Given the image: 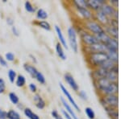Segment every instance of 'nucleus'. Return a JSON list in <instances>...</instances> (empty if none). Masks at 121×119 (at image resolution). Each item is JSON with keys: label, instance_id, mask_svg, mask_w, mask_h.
Here are the masks:
<instances>
[{"label": "nucleus", "instance_id": "1", "mask_svg": "<svg viewBox=\"0 0 121 119\" xmlns=\"http://www.w3.org/2000/svg\"><path fill=\"white\" fill-rule=\"evenodd\" d=\"M93 84L99 97L105 95H118V83L110 82L106 78H101L93 81Z\"/></svg>", "mask_w": 121, "mask_h": 119}, {"label": "nucleus", "instance_id": "2", "mask_svg": "<svg viewBox=\"0 0 121 119\" xmlns=\"http://www.w3.org/2000/svg\"><path fill=\"white\" fill-rule=\"evenodd\" d=\"M86 56V61L91 70L101 67V65L108 60L107 52H97V53H91Z\"/></svg>", "mask_w": 121, "mask_h": 119}, {"label": "nucleus", "instance_id": "3", "mask_svg": "<svg viewBox=\"0 0 121 119\" xmlns=\"http://www.w3.org/2000/svg\"><path fill=\"white\" fill-rule=\"evenodd\" d=\"M76 30L78 32V36H79L80 41L82 46H90L98 42L95 36L86 31L85 29L82 28V26H79V28H76Z\"/></svg>", "mask_w": 121, "mask_h": 119}, {"label": "nucleus", "instance_id": "4", "mask_svg": "<svg viewBox=\"0 0 121 119\" xmlns=\"http://www.w3.org/2000/svg\"><path fill=\"white\" fill-rule=\"evenodd\" d=\"M82 28L87 31L88 32L91 33L94 36H98L101 33L104 32V29L102 25H100L95 19H91L88 21L82 22Z\"/></svg>", "mask_w": 121, "mask_h": 119}, {"label": "nucleus", "instance_id": "5", "mask_svg": "<svg viewBox=\"0 0 121 119\" xmlns=\"http://www.w3.org/2000/svg\"><path fill=\"white\" fill-rule=\"evenodd\" d=\"M67 36H68V46L70 47L71 50L74 53H78L79 51L78 40V32L76 28L73 26L69 27L67 29Z\"/></svg>", "mask_w": 121, "mask_h": 119}, {"label": "nucleus", "instance_id": "6", "mask_svg": "<svg viewBox=\"0 0 121 119\" xmlns=\"http://www.w3.org/2000/svg\"><path fill=\"white\" fill-rule=\"evenodd\" d=\"M99 101L104 109L114 108L118 109L119 97L118 95H105L99 97Z\"/></svg>", "mask_w": 121, "mask_h": 119}, {"label": "nucleus", "instance_id": "7", "mask_svg": "<svg viewBox=\"0 0 121 119\" xmlns=\"http://www.w3.org/2000/svg\"><path fill=\"white\" fill-rule=\"evenodd\" d=\"M82 52L85 55L91 53H97V52H107V48L104 44H101L99 42H97L95 44L90 46H82Z\"/></svg>", "mask_w": 121, "mask_h": 119}, {"label": "nucleus", "instance_id": "8", "mask_svg": "<svg viewBox=\"0 0 121 119\" xmlns=\"http://www.w3.org/2000/svg\"><path fill=\"white\" fill-rule=\"evenodd\" d=\"M73 9H74V11L76 14H77L78 17L82 20V22L94 19V12L91 11L88 7H84V8H73Z\"/></svg>", "mask_w": 121, "mask_h": 119}, {"label": "nucleus", "instance_id": "9", "mask_svg": "<svg viewBox=\"0 0 121 119\" xmlns=\"http://www.w3.org/2000/svg\"><path fill=\"white\" fill-rule=\"evenodd\" d=\"M59 85H60V90H61L62 92V93H63V95L65 96V100H67L68 101H69V104L71 105L72 107H73V109L76 110V111H78V112H81V110H80V107L78 106V105L77 104V102L75 101V100L73 99V97H72V95H71V93H69V91H68V89H66V87L65 86V85H63L62 83H60L59 84Z\"/></svg>", "mask_w": 121, "mask_h": 119}, {"label": "nucleus", "instance_id": "10", "mask_svg": "<svg viewBox=\"0 0 121 119\" xmlns=\"http://www.w3.org/2000/svg\"><path fill=\"white\" fill-rule=\"evenodd\" d=\"M64 80H65V83L69 85L70 89L73 91L76 92V93H78L79 91V85H78L77 81H75L74 77H73V75L71 73H66L64 74Z\"/></svg>", "mask_w": 121, "mask_h": 119}, {"label": "nucleus", "instance_id": "11", "mask_svg": "<svg viewBox=\"0 0 121 119\" xmlns=\"http://www.w3.org/2000/svg\"><path fill=\"white\" fill-rule=\"evenodd\" d=\"M94 19L96 22H98L100 25H102L103 27L108 25L109 22H110V18H108L106 15L103 14L100 10L94 13Z\"/></svg>", "mask_w": 121, "mask_h": 119}, {"label": "nucleus", "instance_id": "12", "mask_svg": "<svg viewBox=\"0 0 121 119\" xmlns=\"http://www.w3.org/2000/svg\"><path fill=\"white\" fill-rule=\"evenodd\" d=\"M108 73V71L103 68L99 67L97 69H92L91 72V77L92 81H95V80L101 79V78H106Z\"/></svg>", "mask_w": 121, "mask_h": 119}, {"label": "nucleus", "instance_id": "13", "mask_svg": "<svg viewBox=\"0 0 121 119\" xmlns=\"http://www.w3.org/2000/svg\"><path fill=\"white\" fill-rule=\"evenodd\" d=\"M106 2L105 0H87V7L95 13L99 11Z\"/></svg>", "mask_w": 121, "mask_h": 119}, {"label": "nucleus", "instance_id": "14", "mask_svg": "<svg viewBox=\"0 0 121 119\" xmlns=\"http://www.w3.org/2000/svg\"><path fill=\"white\" fill-rule=\"evenodd\" d=\"M100 11H102L103 14L106 15L108 18L112 19V18H113L114 15L116 14V11H118V9H116L115 7H113L107 1L106 3H105L102 6Z\"/></svg>", "mask_w": 121, "mask_h": 119}, {"label": "nucleus", "instance_id": "15", "mask_svg": "<svg viewBox=\"0 0 121 119\" xmlns=\"http://www.w3.org/2000/svg\"><path fill=\"white\" fill-rule=\"evenodd\" d=\"M32 101H33V102H34L35 106H36L38 110H44L46 107V105H47L46 101L43 98V97L40 93H35V94L33 95Z\"/></svg>", "mask_w": 121, "mask_h": 119}, {"label": "nucleus", "instance_id": "16", "mask_svg": "<svg viewBox=\"0 0 121 119\" xmlns=\"http://www.w3.org/2000/svg\"><path fill=\"white\" fill-rule=\"evenodd\" d=\"M54 29H55V32H56V34L57 36V38H58V42L60 43V44L62 45L64 48L65 49H68L69 48V46H68V43L66 41V39L65 36L63 34V32H62L61 28H60L58 25H55L54 27Z\"/></svg>", "mask_w": 121, "mask_h": 119}, {"label": "nucleus", "instance_id": "17", "mask_svg": "<svg viewBox=\"0 0 121 119\" xmlns=\"http://www.w3.org/2000/svg\"><path fill=\"white\" fill-rule=\"evenodd\" d=\"M60 101H61V104L64 107V110H65L66 112L71 116L72 118L73 119H80L78 117V115L76 114V113H75V111L73 110V107L69 104V102L66 101L65 97H60Z\"/></svg>", "mask_w": 121, "mask_h": 119}, {"label": "nucleus", "instance_id": "18", "mask_svg": "<svg viewBox=\"0 0 121 119\" xmlns=\"http://www.w3.org/2000/svg\"><path fill=\"white\" fill-rule=\"evenodd\" d=\"M103 29H104V32L107 33L110 37H112L113 39H116V40H118L119 28L110 26V25H107V26L103 27Z\"/></svg>", "mask_w": 121, "mask_h": 119}, {"label": "nucleus", "instance_id": "19", "mask_svg": "<svg viewBox=\"0 0 121 119\" xmlns=\"http://www.w3.org/2000/svg\"><path fill=\"white\" fill-rule=\"evenodd\" d=\"M23 69H24L25 72L28 73L29 75H30V77L33 78V79H35L36 74H37V73L39 72V70L36 69V66L33 65L32 64H30V63L23 64Z\"/></svg>", "mask_w": 121, "mask_h": 119}, {"label": "nucleus", "instance_id": "20", "mask_svg": "<svg viewBox=\"0 0 121 119\" xmlns=\"http://www.w3.org/2000/svg\"><path fill=\"white\" fill-rule=\"evenodd\" d=\"M105 46L107 48V52L108 51H118L119 49L118 40H116V39H113L111 37V39L109 40V41L107 42V44Z\"/></svg>", "mask_w": 121, "mask_h": 119}, {"label": "nucleus", "instance_id": "21", "mask_svg": "<svg viewBox=\"0 0 121 119\" xmlns=\"http://www.w3.org/2000/svg\"><path fill=\"white\" fill-rule=\"evenodd\" d=\"M55 51H56V55H57V56L60 58V60H65L66 59H67V56H66L65 52V51H64V48L62 47V45L60 44L59 42H57L56 44Z\"/></svg>", "mask_w": 121, "mask_h": 119}, {"label": "nucleus", "instance_id": "22", "mask_svg": "<svg viewBox=\"0 0 121 119\" xmlns=\"http://www.w3.org/2000/svg\"><path fill=\"white\" fill-rule=\"evenodd\" d=\"M23 114L25 115L27 118L28 119H40V116L36 114L35 112H33L31 108H28V107H25L23 109Z\"/></svg>", "mask_w": 121, "mask_h": 119}, {"label": "nucleus", "instance_id": "23", "mask_svg": "<svg viewBox=\"0 0 121 119\" xmlns=\"http://www.w3.org/2000/svg\"><path fill=\"white\" fill-rule=\"evenodd\" d=\"M33 23L41 29H44V30L47 31V32H49L52 29V27H51V25H50V23L46 20H37V21H36V22H33Z\"/></svg>", "mask_w": 121, "mask_h": 119}, {"label": "nucleus", "instance_id": "24", "mask_svg": "<svg viewBox=\"0 0 121 119\" xmlns=\"http://www.w3.org/2000/svg\"><path fill=\"white\" fill-rule=\"evenodd\" d=\"M27 80L26 77L23 75V74H18L16 77V80L15 81V84L18 88H23L26 85Z\"/></svg>", "mask_w": 121, "mask_h": 119}, {"label": "nucleus", "instance_id": "25", "mask_svg": "<svg viewBox=\"0 0 121 119\" xmlns=\"http://www.w3.org/2000/svg\"><path fill=\"white\" fill-rule=\"evenodd\" d=\"M106 79L108 80L110 82L113 83H118V79H119V72H115V71H108L107 76Z\"/></svg>", "mask_w": 121, "mask_h": 119}, {"label": "nucleus", "instance_id": "26", "mask_svg": "<svg viewBox=\"0 0 121 119\" xmlns=\"http://www.w3.org/2000/svg\"><path fill=\"white\" fill-rule=\"evenodd\" d=\"M36 17L38 20H45L48 19V12L43 8H39L36 11Z\"/></svg>", "mask_w": 121, "mask_h": 119}, {"label": "nucleus", "instance_id": "27", "mask_svg": "<svg viewBox=\"0 0 121 119\" xmlns=\"http://www.w3.org/2000/svg\"><path fill=\"white\" fill-rule=\"evenodd\" d=\"M107 55L108 60L112 61L115 64H118L119 61V53L118 51H108L107 52Z\"/></svg>", "mask_w": 121, "mask_h": 119}, {"label": "nucleus", "instance_id": "28", "mask_svg": "<svg viewBox=\"0 0 121 119\" xmlns=\"http://www.w3.org/2000/svg\"><path fill=\"white\" fill-rule=\"evenodd\" d=\"M107 115L109 116L110 119H118L119 118V113L118 109L114 108H106L104 109Z\"/></svg>", "mask_w": 121, "mask_h": 119}, {"label": "nucleus", "instance_id": "29", "mask_svg": "<svg viewBox=\"0 0 121 119\" xmlns=\"http://www.w3.org/2000/svg\"><path fill=\"white\" fill-rule=\"evenodd\" d=\"M71 4L73 8H84L87 7V0H73Z\"/></svg>", "mask_w": 121, "mask_h": 119}, {"label": "nucleus", "instance_id": "30", "mask_svg": "<svg viewBox=\"0 0 121 119\" xmlns=\"http://www.w3.org/2000/svg\"><path fill=\"white\" fill-rule=\"evenodd\" d=\"M24 9L28 13H31V14H34L36 11V7L31 3L30 1H26L24 3Z\"/></svg>", "mask_w": 121, "mask_h": 119}, {"label": "nucleus", "instance_id": "31", "mask_svg": "<svg viewBox=\"0 0 121 119\" xmlns=\"http://www.w3.org/2000/svg\"><path fill=\"white\" fill-rule=\"evenodd\" d=\"M18 76L17 74L16 71L12 69H8V72H7V77H8V80L9 81L11 82V84H14L15 80H16V77Z\"/></svg>", "mask_w": 121, "mask_h": 119}, {"label": "nucleus", "instance_id": "32", "mask_svg": "<svg viewBox=\"0 0 121 119\" xmlns=\"http://www.w3.org/2000/svg\"><path fill=\"white\" fill-rule=\"evenodd\" d=\"M8 97H9L10 101H11L13 105H17L19 103V97L15 92H10L8 93Z\"/></svg>", "mask_w": 121, "mask_h": 119}, {"label": "nucleus", "instance_id": "33", "mask_svg": "<svg viewBox=\"0 0 121 119\" xmlns=\"http://www.w3.org/2000/svg\"><path fill=\"white\" fill-rule=\"evenodd\" d=\"M7 119H22L19 112L15 110H10L7 111Z\"/></svg>", "mask_w": 121, "mask_h": 119}, {"label": "nucleus", "instance_id": "34", "mask_svg": "<svg viewBox=\"0 0 121 119\" xmlns=\"http://www.w3.org/2000/svg\"><path fill=\"white\" fill-rule=\"evenodd\" d=\"M116 64H115V63H113L112 61H111L110 60H107L106 61H105L104 63L101 65V68L107 70V71H111V70H112L113 68L116 65Z\"/></svg>", "mask_w": 121, "mask_h": 119}, {"label": "nucleus", "instance_id": "35", "mask_svg": "<svg viewBox=\"0 0 121 119\" xmlns=\"http://www.w3.org/2000/svg\"><path fill=\"white\" fill-rule=\"evenodd\" d=\"M35 80H36L39 84H40V85H44V84L46 83L45 77H44V74L40 71H39L37 73V74H36V77H35Z\"/></svg>", "mask_w": 121, "mask_h": 119}, {"label": "nucleus", "instance_id": "36", "mask_svg": "<svg viewBox=\"0 0 121 119\" xmlns=\"http://www.w3.org/2000/svg\"><path fill=\"white\" fill-rule=\"evenodd\" d=\"M85 114L89 119H95V113L92 108L91 107H86Z\"/></svg>", "mask_w": 121, "mask_h": 119}, {"label": "nucleus", "instance_id": "37", "mask_svg": "<svg viewBox=\"0 0 121 119\" xmlns=\"http://www.w3.org/2000/svg\"><path fill=\"white\" fill-rule=\"evenodd\" d=\"M5 60L7 62H14L15 60V56L13 52H8L5 54V56H4Z\"/></svg>", "mask_w": 121, "mask_h": 119}, {"label": "nucleus", "instance_id": "38", "mask_svg": "<svg viewBox=\"0 0 121 119\" xmlns=\"http://www.w3.org/2000/svg\"><path fill=\"white\" fill-rule=\"evenodd\" d=\"M78 97L82 100H83V101L88 100V95H87V93L84 90H79L78 92Z\"/></svg>", "mask_w": 121, "mask_h": 119}, {"label": "nucleus", "instance_id": "39", "mask_svg": "<svg viewBox=\"0 0 121 119\" xmlns=\"http://www.w3.org/2000/svg\"><path fill=\"white\" fill-rule=\"evenodd\" d=\"M6 82L3 78H0V94H3L6 92Z\"/></svg>", "mask_w": 121, "mask_h": 119}, {"label": "nucleus", "instance_id": "40", "mask_svg": "<svg viewBox=\"0 0 121 119\" xmlns=\"http://www.w3.org/2000/svg\"><path fill=\"white\" fill-rule=\"evenodd\" d=\"M51 115L54 119H64L63 117L58 113V111L56 110H52L51 112Z\"/></svg>", "mask_w": 121, "mask_h": 119}, {"label": "nucleus", "instance_id": "41", "mask_svg": "<svg viewBox=\"0 0 121 119\" xmlns=\"http://www.w3.org/2000/svg\"><path fill=\"white\" fill-rule=\"evenodd\" d=\"M28 89L30 92H32V93H36V92H37V86H36V85L35 83H30L28 85Z\"/></svg>", "mask_w": 121, "mask_h": 119}, {"label": "nucleus", "instance_id": "42", "mask_svg": "<svg viewBox=\"0 0 121 119\" xmlns=\"http://www.w3.org/2000/svg\"><path fill=\"white\" fill-rule=\"evenodd\" d=\"M110 26L115 27V28H119V23H118V19H110V22H109V24Z\"/></svg>", "mask_w": 121, "mask_h": 119}, {"label": "nucleus", "instance_id": "43", "mask_svg": "<svg viewBox=\"0 0 121 119\" xmlns=\"http://www.w3.org/2000/svg\"><path fill=\"white\" fill-rule=\"evenodd\" d=\"M11 32H12V34L16 37L19 36V35H20L18 28H17L16 26H15V25H13V26L11 27Z\"/></svg>", "mask_w": 121, "mask_h": 119}, {"label": "nucleus", "instance_id": "44", "mask_svg": "<svg viewBox=\"0 0 121 119\" xmlns=\"http://www.w3.org/2000/svg\"><path fill=\"white\" fill-rule=\"evenodd\" d=\"M0 65L2 67H4V68H7V62L6 61L4 56H3L0 54Z\"/></svg>", "mask_w": 121, "mask_h": 119}, {"label": "nucleus", "instance_id": "45", "mask_svg": "<svg viewBox=\"0 0 121 119\" xmlns=\"http://www.w3.org/2000/svg\"><path fill=\"white\" fill-rule=\"evenodd\" d=\"M113 7H115L116 9H118V7H119V1L118 0H109L107 1Z\"/></svg>", "mask_w": 121, "mask_h": 119}, {"label": "nucleus", "instance_id": "46", "mask_svg": "<svg viewBox=\"0 0 121 119\" xmlns=\"http://www.w3.org/2000/svg\"><path fill=\"white\" fill-rule=\"evenodd\" d=\"M0 119H7V112L0 108Z\"/></svg>", "mask_w": 121, "mask_h": 119}, {"label": "nucleus", "instance_id": "47", "mask_svg": "<svg viewBox=\"0 0 121 119\" xmlns=\"http://www.w3.org/2000/svg\"><path fill=\"white\" fill-rule=\"evenodd\" d=\"M6 22H7V24L8 25V26L12 27L13 25H14V19L11 18V17H7Z\"/></svg>", "mask_w": 121, "mask_h": 119}, {"label": "nucleus", "instance_id": "48", "mask_svg": "<svg viewBox=\"0 0 121 119\" xmlns=\"http://www.w3.org/2000/svg\"><path fill=\"white\" fill-rule=\"evenodd\" d=\"M61 114H62V115H63V117L64 118H65V119H73L71 118V116H70V115L68 114L67 112H66V111L64 110V109H62L61 110Z\"/></svg>", "mask_w": 121, "mask_h": 119}, {"label": "nucleus", "instance_id": "49", "mask_svg": "<svg viewBox=\"0 0 121 119\" xmlns=\"http://www.w3.org/2000/svg\"><path fill=\"white\" fill-rule=\"evenodd\" d=\"M29 57L31 58V60H32V62H34L35 64L37 63V60H36V58L35 57V56H33V55H32V54H31V55H29Z\"/></svg>", "mask_w": 121, "mask_h": 119}]
</instances>
